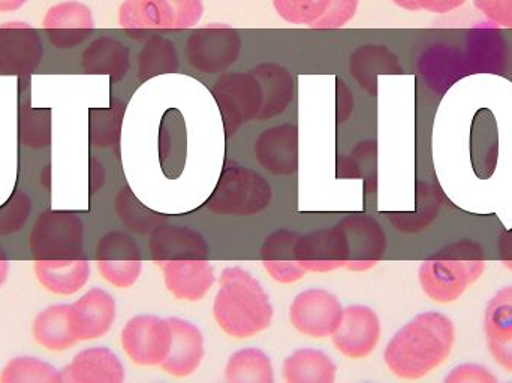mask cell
<instances>
[{"label":"cell","instance_id":"cell-1","mask_svg":"<svg viewBox=\"0 0 512 383\" xmlns=\"http://www.w3.org/2000/svg\"><path fill=\"white\" fill-rule=\"evenodd\" d=\"M453 319L441 312H423L403 325L388 342L384 363L403 381H418L447 363L456 346Z\"/></svg>","mask_w":512,"mask_h":383},{"label":"cell","instance_id":"cell-2","mask_svg":"<svg viewBox=\"0 0 512 383\" xmlns=\"http://www.w3.org/2000/svg\"><path fill=\"white\" fill-rule=\"evenodd\" d=\"M274 309L270 295L256 277L242 267L222 271L213 301V318L228 337L248 340L268 330Z\"/></svg>","mask_w":512,"mask_h":383},{"label":"cell","instance_id":"cell-3","mask_svg":"<svg viewBox=\"0 0 512 383\" xmlns=\"http://www.w3.org/2000/svg\"><path fill=\"white\" fill-rule=\"evenodd\" d=\"M486 271V259L480 244L471 240L448 244L432 258L421 262L418 282L433 303L459 301Z\"/></svg>","mask_w":512,"mask_h":383},{"label":"cell","instance_id":"cell-4","mask_svg":"<svg viewBox=\"0 0 512 383\" xmlns=\"http://www.w3.org/2000/svg\"><path fill=\"white\" fill-rule=\"evenodd\" d=\"M271 199L273 189L261 174L227 159L206 208L219 216L249 217L262 213Z\"/></svg>","mask_w":512,"mask_h":383},{"label":"cell","instance_id":"cell-5","mask_svg":"<svg viewBox=\"0 0 512 383\" xmlns=\"http://www.w3.org/2000/svg\"><path fill=\"white\" fill-rule=\"evenodd\" d=\"M86 226L72 211L47 210L36 217L29 234L30 255L35 261L84 258Z\"/></svg>","mask_w":512,"mask_h":383},{"label":"cell","instance_id":"cell-6","mask_svg":"<svg viewBox=\"0 0 512 383\" xmlns=\"http://www.w3.org/2000/svg\"><path fill=\"white\" fill-rule=\"evenodd\" d=\"M203 12V0H125L119 23L132 38L141 39L150 30L189 29Z\"/></svg>","mask_w":512,"mask_h":383},{"label":"cell","instance_id":"cell-7","mask_svg":"<svg viewBox=\"0 0 512 383\" xmlns=\"http://www.w3.org/2000/svg\"><path fill=\"white\" fill-rule=\"evenodd\" d=\"M212 93L227 137H233L246 123L258 119L264 107V90L254 71L222 75Z\"/></svg>","mask_w":512,"mask_h":383},{"label":"cell","instance_id":"cell-8","mask_svg":"<svg viewBox=\"0 0 512 383\" xmlns=\"http://www.w3.org/2000/svg\"><path fill=\"white\" fill-rule=\"evenodd\" d=\"M99 276L117 289L132 288L143 273V256L137 241L125 231L113 229L99 238L95 247Z\"/></svg>","mask_w":512,"mask_h":383},{"label":"cell","instance_id":"cell-9","mask_svg":"<svg viewBox=\"0 0 512 383\" xmlns=\"http://www.w3.org/2000/svg\"><path fill=\"white\" fill-rule=\"evenodd\" d=\"M120 346L135 366L161 367L170 352V322L155 315L132 316L122 328Z\"/></svg>","mask_w":512,"mask_h":383},{"label":"cell","instance_id":"cell-10","mask_svg":"<svg viewBox=\"0 0 512 383\" xmlns=\"http://www.w3.org/2000/svg\"><path fill=\"white\" fill-rule=\"evenodd\" d=\"M343 310L336 295L327 289L310 288L295 295L289 306V322L307 339H327L339 328Z\"/></svg>","mask_w":512,"mask_h":383},{"label":"cell","instance_id":"cell-11","mask_svg":"<svg viewBox=\"0 0 512 383\" xmlns=\"http://www.w3.org/2000/svg\"><path fill=\"white\" fill-rule=\"evenodd\" d=\"M242 39L227 26H209L192 33L186 44L189 65L201 74H221L237 62Z\"/></svg>","mask_w":512,"mask_h":383},{"label":"cell","instance_id":"cell-12","mask_svg":"<svg viewBox=\"0 0 512 383\" xmlns=\"http://www.w3.org/2000/svg\"><path fill=\"white\" fill-rule=\"evenodd\" d=\"M336 226L345 232L349 244V259L345 270L366 273L384 259L388 240L378 220L366 214H351Z\"/></svg>","mask_w":512,"mask_h":383},{"label":"cell","instance_id":"cell-13","mask_svg":"<svg viewBox=\"0 0 512 383\" xmlns=\"http://www.w3.org/2000/svg\"><path fill=\"white\" fill-rule=\"evenodd\" d=\"M382 325L378 313L367 306L346 307L342 322L331 336L334 348L349 360L370 357L381 342Z\"/></svg>","mask_w":512,"mask_h":383},{"label":"cell","instance_id":"cell-14","mask_svg":"<svg viewBox=\"0 0 512 383\" xmlns=\"http://www.w3.org/2000/svg\"><path fill=\"white\" fill-rule=\"evenodd\" d=\"M348 259V240L339 226L298 235L295 261L306 273H331L345 268Z\"/></svg>","mask_w":512,"mask_h":383},{"label":"cell","instance_id":"cell-15","mask_svg":"<svg viewBox=\"0 0 512 383\" xmlns=\"http://www.w3.org/2000/svg\"><path fill=\"white\" fill-rule=\"evenodd\" d=\"M42 57L38 30L23 21L0 24V75L32 74Z\"/></svg>","mask_w":512,"mask_h":383},{"label":"cell","instance_id":"cell-16","mask_svg":"<svg viewBox=\"0 0 512 383\" xmlns=\"http://www.w3.org/2000/svg\"><path fill=\"white\" fill-rule=\"evenodd\" d=\"M48 41L57 50H72L83 44L95 30L92 11L80 2L51 6L42 20Z\"/></svg>","mask_w":512,"mask_h":383},{"label":"cell","instance_id":"cell-17","mask_svg":"<svg viewBox=\"0 0 512 383\" xmlns=\"http://www.w3.org/2000/svg\"><path fill=\"white\" fill-rule=\"evenodd\" d=\"M78 342H93L110 333L117 318V303L110 292L92 288L71 304Z\"/></svg>","mask_w":512,"mask_h":383},{"label":"cell","instance_id":"cell-18","mask_svg":"<svg viewBox=\"0 0 512 383\" xmlns=\"http://www.w3.org/2000/svg\"><path fill=\"white\" fill-rule=\"evenodd\" d=\"M255 158L267 173L288 177L298 171V128L291 123L265 129L256 138Z\"/></svg>","mask_w":512,"mask_h":383},{"label":"cell","instance_id":"cell-19","mask_svg":"<svg viewBox=\"0 0 512 383\" xmlns=\"http://www.w3.org/2000/svg\"><path fill=\"white\" fill-rule=\"evenodd\" d=\"M167 291L176 300L198 303L216 282L215 268L207 259L159 262Z\"/></svg>","mask_w":512,"mask_h":383},{"label":"cell","instance_id":"cell-20","mask_svg":"<svg viewBox=\"0 0 512 383\" xmlns=\"http://www.w3.org/2000/svg\"><path fill=\"white\" fill-rule=\"evenodd\" d=\"M171 327V346L161 369L173 378H188L200 369L206 348L204 336L197 325L182 318H168Z\"/></svg>","mask_w":512,"mask_h":383},{"label":"cell","instance_id":"cell-21","mask_svg":"<svg viewBox=\"0 0 512 383\" xmlns=\"http://www.w3.org/2000/svg\"><path fill=\"white\" fill-rule=\"evenodd\" d=\"M150 256L155 264L170 261L209 259L210 247L206 238L189 228L164 223L150 234Z\"/></svg>","mask_w":512,"mask_h":383},{"label":"cell","instance_id":"cell-22","mask_svg":"<svg viewBox=\"0 0 512 383\" xmlns=\"http://www.w3.org/2000/svg\"><path fill=\"white\" fill-rule=\"evenodd\" d=\"M60 372H62V381L65 383H122L125 381V366L116 352L105 346L83 349Z\"/></svg>","mask_w":512,"mask_h":383},{"label":"cell","instance_id":"cell-23","mask_svg":"<svg viewBox=\"0 0 512 383\" xmlns=\"http://www.w3.org/2000/svg\"><path fill=\"white\" fill-rule=\"evenodd\" d=\"M92 268L86 258L33 261L36 282L53 295L71 297L86 288Z\"/></svg>","mask_w":512,"mask_h":383},{"label":"cell","instance_id":"cell-24","mask_svg":"<svg viewBox=\"0 0 512 383\" xmlns=\"http://www.w3.org/2000/svg\"><path fill=\"white\" fill-rule=\"evenodd\" d=\"M33 342L48 352H65L77 345L71 304H54L41 310L32 322Z\"/></svg>","mask_w":512,"mask_h":383},{"label":"cell","instance_id":"cell-25","mask_svg":"<svg viewBox=\"0 0 512 383\" xmlns=\"http://www.w3.org/2000/svg\"><path fill=\"white\" fill-rule=\"evenodd\" d=\"M81 68L86 74L108 75L120 81L129 69V48L117 39L102 36L81 54Z\"/></svg>","mask_w":512,"mask_h":383},{"label":"cell","instance_id":"cell-26","mask_svg":"<svg viewBox=\"0 0 512 383\" xmlns=\"http://www.w3.org/2000/svg\"><path fill=\"white\" fill-rule=\"evenodd\" d=\"M282 375L286 383H334L337 366L324 351L301 348L285 358Z\"/></svg>","mask_w":512,"mask_h":383},{"label":"cell","instance_id":"cell-27","mask_svg":"<svg viewBox=\"0 0 512 383\" xmlns=\"http://www.w3.org/2000/svg\"><path fill=\"white\" fill-rule=\"evenodd\" d=\"M262 90H264V107L258 119L270 120L285 113L286 108L294 99V78L282 66L264 63L252 69Z\"/></svg>","mask_w":512,"mask_h":383},{"label":"cell","instance_id":"cell-28","mask_svg":"<svg viewBox=\"0 0 512 383\" xmlns=\"http://www.w3.org/2000/svg\"><path fill=\"white\" fill-rule=\"evenodd\" d=\"M186 125L179 111H168L159 129V161L167 177H179L186 164Z\"/></svg>","mask_w":512,"mask_h":383},{"label":"cell","instance_id":"cell-29","mask_svg":"<svg viewBox=\"0 0 512 383\" xmlns=\"http://www.w3.org/2000/svg\"><path fill=\"white\" fill-rule=\"evenodd\" d=\"M402 71L396 57L385 47L366 45L351 57V74L363 89L375 95L376 81L381 74H399Z\"/></svg>","mask_w":512,"mask_h":383},{"label":"cell","instance_id":"cell-30","mask_svg":"<svg viewBox=\"0 0 512 383\" xmlns=\"http://www.w3.org/2000/svg\"><path fill=\"white\" fill-rule=\"evenodd\" d=\"M224 372L228 383L274 382L273 363L261 349L245 348L234 352Z\"/></svg>","mask_w":512,"mask_h":383},{"label":"cell","instance_id":"cell-31","mask_svg":"<svg viewBox=\"0 0 512 383\" xmlns=\"http://www.w3.org/2000/svg\"><path fill=\"white\" fill-rule=\"evenodd\" d=\"M378 146L376 141L367 140L354 147L351 155L337 159V177L342 179H363L366 193L378 189Z\"/></svg>","mask_w":512,"mask_h":383},{"label":"cell","instance_id":"cell-32","mask_svg":"<svg viewBox=\"0 0 512 383\" xmlns=\"http://www.w3.org/2000/svg\"><path fill=\"white\" fill-rule=\"evenodd\" d=\"M114 208H116L120 222L135 234H152L158 226L167 223V216L144 205L128 186L120 189V192L117 193Z\"/></svg>","mask_w":512,"mask_h":383},{"label":"cell","instance_id":"cell-33","mask_svg":"<svg viewBox=\"0 0 512 383\" xmlns=\"http://www.w3.org/2000/svg\"><path fill=\"white\" fill-rule=\"evenodd\" d=\"M441 210V198L432 186L421 183L417 189V208L414 213L390 214L391 225L400 232L415 234L432 225Z\"/></svg>","mask_w":512,"mask_h":383},{"label":"cell","instance_id":"cell-34","mask_svg":"<svg viewBox=\"0 0 512 383\" xmlns=\"http://www.w3.org/2000/svg\"><path fill=\"white\" fill-rule=\"evenodd\" d=\"M62 372L38 357H15L0 372V383H62Z\"/></svg>","mask_w":512,"mask_h":383},{"label":"cell","instance_id":"cell-35","mask_svg":"<svg viewBox=\"0 0 512 383\" xmlns=\"http://www.w3.org/2000/svg\"><path fill=\"white\" fill-rule=\"evenodd\" d=\"M179 69L176 45L164 38H152L138 57V75L150 80L158 75L171 74Z\"/></svg>","mask_w":512,"mask_h":383},{"label":"cell","instance_id":"cell-36","mask_svg":"<svg viewBox=\"0 0 512 383\" xmlns=\"http://www.w3.org/2000/svg\"><path fill=\"white\" fill-rule=\"evenodd\" d=\"M484 334L487 340L512 336V285L499 289L484 310Z\"/></svg>","mask_w":512,"mask_h":383},{"label":"cell","instance_id":"cell-37","mask_svg":"<svg viewBox=\"0 0 512 383\" xmlns=\"http://www.w3.org/2000/svg\"><path fill=\"white\" fill-rule=\"evenodd\" d=\"M125 108L113 105L105 110L90 111L89 138L96 149H113L119 146Z\"/></svg>","mask_w":512,"mask_h":383},{"label":"cell","instance_id":"cell-38","mask_svg":"<svg viewBox=\"0 0 512 383\" xmlns=\"http://www.w3.org/2000/svg\"><path fill=\"white\" fill-rule=\"evenodd\" d=\"M20 137L29 149H45L50 146L51 117L47 110H26L21 114Z\"/></svg>","mask_w":512,"mask_h":383},{"label":"cell","instance_id":"cell-39","mask_svg":"<svg viewBox=\"0 0 512 383\" xmlns=\"http://www.w3.org/2000/svg\"><path fill=\"white\" fill-rule=\"evenodd\" d=\"M297 238V232L289 231V229H277V231L271 232L259 249L261 262H274V264L297 262L295 261Z\"/></svg>","mask_w":512,"mask_h":383},{"label":"cell","instance_id":"cell-40","mask_svg":"<svg viewBox=\"0 0 512 383\" xmlns=\"http://www.w3.org/2000/svg\"><path fill=\"white\" fill-rule=\"evenodd\" d=\"M32 213V199L26 192L15 191L0 207V235H11L24 228Z\"/></svg>","mask_w":512,"mask_h":383},{"label":"cell","instance_id":"cell-41","mask_svg":"<svg viewBox=\"0 0 512 383\" xmlns=\"http://www.w3.org/2000/svg\"><path fill=\"white\" fill-rule=\"evenodd\" d=\"M330 0H273L277 14L292 24H312L318 20Z\"/></svg>","mask_w":512,"mask_h":383},{"label":"cell","instance_id":"cell-42","mask_svg":"<svg viewBox=\"0 0 512 383\" xmlns=\"http://www.w3.org/2000/svg\"><path fill=\"white\" fill-rule=\"evenodd\" d=\"M472 161L478 176L483 177V171H486V177L495 170L496 156H498V138L495 132H474L472 134Z\"/></svg>","mask_w":512,"mask_h":383},{"label":"cell","instance_id":"cell-43","mask_svg":"<svg viewBox=\"0 0 512 383\" xmlns=\"http://www.w3.org/2000/svg\"><path fill=\"white\" fill-rule=\"evenodd\" d=\"M358 0H330L324 14L313 21V29H340L354 18Z\"/></svg>","mask_w":512,"mask_h":383},{"label":"cell","instance_id":"cell-44","mask_svg":"<svg viewBox=\"0 0 512 383\" xmlns=\"http://www.w3.org/2000/svg\"><path fill=\"white\" fill-rule=\"evenodd\" d=\"M445 383H496L498 378L481 364L465 363L454 367L445 376Z\"/></svg>","mask_w":512,"mask_h":383},{"label":"cell","instance_id":"cell-45","mask_svg":"<svg viewBox=\"0 0 512 383\" xmlns=\"http://www.w3.org/2000/svg\"><path fill=\"white\" fill-rule=\"evenodd\" d=\"M474 5L493 23L512 29V0H474Z\"/></svg>","mask_w":512,"mask_h":383},{"label":"cell","instance_id":"cell-46","mask_svg":"<svg viewBox=\"0 0 512 383\" xmlns=\"http://www.w3.org/2000/svg\"><path fill=\"white\" fill-rule=\"evenodd\" d=\"M262 267L268 276L280 285H292L306 276V270L298 262L289 264H274V262H262Z\"/></svg>","mask_w":512,"mask_h":383},{"label":"cell","instance_id":"cell-47","mask_svg":"<svg viewBox=\"0 0 512 383\" xmlns=\"http://www.w3.org/2000/svg\"><path fill=\"white\" fill-rule=\"evenodd\" d=\"M490 357L504 372L512 375V336L502 340H487Z\"/></svg>","mask_w":512,"mask_h":383},{"label":"cell","instance_id":"cell-48","mask_svg":"<svg viewBox=\"0 0 512 383\" xmlns=\"http://www.w3.org/2000/svg\"><path fill=\"white\" fill-rule=\"evenodd\" d=\"M466 0H420L421 9L435 12V14H447L465 5Z\"/></svg>","mask_w":512,"mask_h":383},{"label":"cell","instance_id":"cell-49","mask_svg":"<svg viewBox=\"0 0 512 383\" xmlns=\"http://www.w3.org/2000/svg\"><path fill=\"white\" fill-rule=\"evenodd\" d=\"M105 182V170L104 165L99 161H92L90 165V185H92V191L98 192L102 188Z\"/></svg>","mask_w":512,"mask_h":383},{"label":"cell","instance_id":"cell-50","mask_svg":"<svg viewBox=\"0 0 512 383\" xmlns=\"http://www.w3.org/2000/svg\"><path fill=\"white\" fill-rule=\"evenodd\" d=\"M498 250L501 259H512V229L501 234L498 241Z\"/></svg>","mask_w":512,"mask_h":383},{"label":"cell","instance_id":"cell-51","mask_svg":"<svg viewBox=\"0 0 512 383\" xmlns=\"http://www.w3.org/2000/svg\"><path fill=\"white\" fill-rule=\"evenodd\" d=\"M26 3L27 0H0V12L18 11Z\"/></svg>","mask_w":512,"mask_h":383},{"label":"cell","instance_id":"cell-52","mask_svg":"<svg viewBox=\"0 0 512 383\" xmlns=\"http://www.w3.org/2000/svg\"><path fill=\"white\" fill-rule=\"evenodd\" d=\"M9 270H11V264H9V259H0V289L5 285L6 280H8Z\"/></svg>","mask_w":512,"mask_h":383},{"label":"cell","instance_id":"cell-53","mask_svg":"<svg viewBox=\"0 0 512 383\" xmlns=\"http://www.w3.org/2000/svg\"><path fill=\"white\" fill-rule=\"evenodd\" d=\"M400 8L408 9V11H420V0H393Z\"/></svg>","mask_w":512,"mask_h":383},{"label":"cell","instance_id":"cell-54","mask_svg":"<svg viewBox=\"0 0 512 383\" xmlns=\"http://www.w3.org/2000/svg\"><path fill=\"white\" fill-rule=\"evenodd\" d=\"M501 262L504 264V267L512 273V259H501Z\"/></svg>","mask_w":512,"mask_h":383},{"label":"cell","instance_id":"cell-55","mask_svg":"<svg viewBox=\"0 0 512 383\" xmlns=\"http://www.w3.org/2000/svg\"><path fill=\"white\" fill-rule=\"evenodd\" d=\"M8 258V255H6L5 249H3L2 246H0V259H6Z\"/></svg>","mask_w":512,"mask_h":383}]
</instances>
